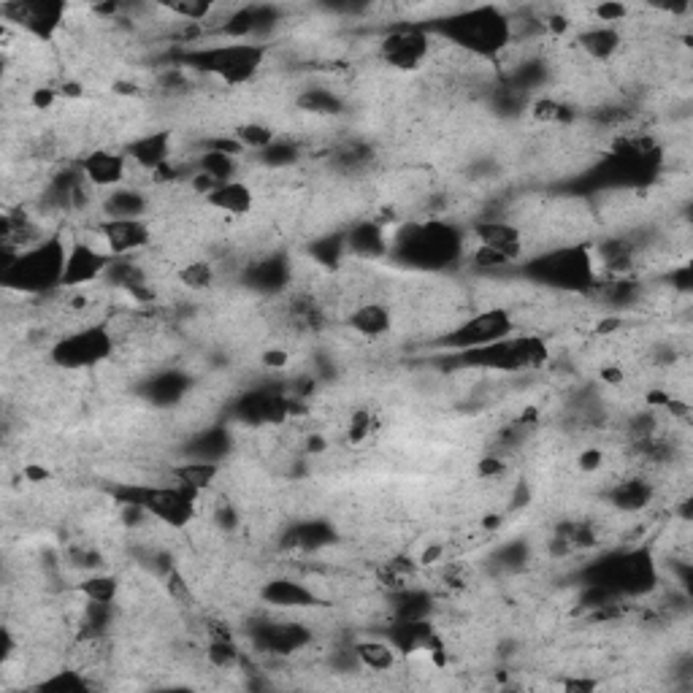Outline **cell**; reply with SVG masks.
<instances>
[{
  "mask_svg": "<svg viewBox=\"0 0 693 693\" xmlns=\"http://www.w3.org/2000/svg\"><path fill=\"white\" fill-rule=\"evenodd\" d=\"M68 244L63 233H49L47 239L38 241L36 247H30L17 255H6L0 277L9 287L28 293V296H41V293H52L63 287L65 260H68Z\"/></svg>",
  "mask_w": 693,
  "mask_h": 693,
  "instance_id": "cell-1",
  "label": "cell"
},
{
  "mask_svg": "<svg viewBox=\"0 0 693 693\" xmlns=\"http://www.w3.org/2000/svg\"><path fill=\"white\" fill-rule=\"evenodd\" d=\"M268 47L263 41H233L222 38L220 44L195 49L187 55V65L195 71L209 74L212 79L222 82L225 87H241L258 76L260 65L266 63Z\"/></svg>",
  "mask_w": 693,
  "mask_h": 693,
  "instance_id": "cell-2",
  "label": "cell"
},
{
  "mask_svg": "<svg viewBox=\"0 0 693 693\" xmlns=\"http://www.w3.org/2000/svg\"><path fill=\"white\" fill-rule=\"evenodd\" d=\"M439 33L453 41L455 47L466 49L477 57H496L512 41V22L499 9L482 6L444 19Z\"/></svg>",
  "mask_w": 693,
  "mask_h": 693,
  "instance_id": "cell-3",
  "label": "cell"
},
{
  "mask_svg": "<svg viewBox=\"0 0 693 693\" xmlns=\"http://www.w3.org/2000/svg\"><path fill=\"white\" fill-rule=\"evenodd\" d=\"M114 333L109 325L90 323L74 331L63 333L52 347H49V361L57 369L65 371H84L98 369L114 355Z\"/></svg>",
  "mask_w": 693,
  "mask_h": 693,
  "instance_id": "cell-4",
  "label": "cell"
},
{
  "mask_svg": "<svg viewBox=\"0 0 693 693\" xmlns=\"http://www.w3.org/2000/svg\"><path fill=\"white\" fill-rule=\"evenodd\" d=\"M396 250L401 258L415 263V266L442 268L450 260L458 258L461 239H458V231L450 228L447 222L434 220L423 222V225H412L404 233H398Z\"/></svg>",
  "mask_w": 693,
  "mask_h": 693,
  "instance_id": "cell-5",
  "label": "cell"
},
{
  "mask_svg": "<svg viewBox=\"0 0 693 693\" xmlns=\"http://www.w3.org/2000/svg\"><path fill=\"white\" fill-rule=\"evenodd\" d=\"M128 504H139L152 515L163 520L166 526L185 528L198 515V493L182 485H144V488L128 490Z\"/></svg>",
  "mask_w": 693,
  "mask_h": 693,
  "instance_id": "cell-6",
  "label": "cell"
},
{
  "mask_svg": "<svg viewBox=\"0 0 693 693\" xmlns=\"http://www.w3.org/2000/svg\"><path fill=\"white\" fill-rule=\"evenodd\" d=\"M536 274L545 285L564 287V290H588L593 285V260L585 247H564L547 252L534 263Z\"/></svg>",
  "mask_w": 693,
  "mask_h": 693,
  "instance_id": "cell-7",
  "label": "cell"
},
{
  "mask_svg": "<svg viewBox=\"0 0 693 693\" xmlns=\"http://www.w3.org/2000/svg\"><path fill=\"white\" fill-rule=\"evenodd\" d=\"M68 6L63 0H11L0 3V17L14 28L25 30L38 41H52L55 33L63 28Z\"/></svg>",
  "mask_w": 693,
  "mask_h": 693,
  "instance_id": "cell-8",
  "label": "cell"
},
{
  "mask_svg": "<svg viewBox=\"0 0 693 693\" xmlns=\"http://www.w3.org/2000/svg\"><path fill=\"white\" fill-rule=\"evenodd\" d=\"M515 333V317L509 315L507 309H482L469 320H463L458 328L444 336L442 342L453 350L463 352V350H474V347H485V344L501 342Z\"/></svg>",
  "mask_w": 693,
  "mask_h": 693,
  "instance_id": "cell-9",
  "label": "cell"
},
{
  "mask_svg": "<svg viewBox=\"0 0 693 693\" xmlns=\"http://www.w3.org/2000/svg\"><path fill=\"white\" fill-rule=\"evenodd\" d=\"M431 33L417 25H401L393 28L388 36L379 41V57L396 68V71H415L431 57Z\"/></svg>",
  "mask_w": 693,
  "mask_h": 693,
  "instance_id": "cell-10",
  "label": "cell"
},
{
  "mask_svg": "<svg viewBox=\"0 0 693 693\" xmlns=\"http://www.w3.org/2000/svg\"><path fill=\"white\" fill-rule=\"evenodd\" d=\"M109 266L111 255L98 241L71 239V244H68V260H65L63 287L79 290V287L93 285L98 279H106Z\"/></svg>",
  "mask_w": 693,
  "mask_h": 693,
  "instance_id": "cell-11",
  "label": "cell"
},
{
  "mask_svg": "<svg viewBox=\"0 0 693 693\" xmlns=\"http://www.w3.org/2000/svg\"><path fill=\"white\" fill-rule=\"evenodd\" d=\"M95 236L111 258H130L152 244V225H149L147 217H133V220L103 217L101 225L95 228Z\"/></svg>",
  "mask_w": 693,
  "mask_h": 693,
  "instance_id": "cell-12",
  "label": "cell"
},
{
  "mask_svg": "<svg viewBox=\"0 0 693 693\" xmlns=\"http://www.w3.org/2000/svg\"><path fill=\"white\" fill-rule=\"evenodd\" d=\"M76 166L82 168L87 185L93 190H117L128 182L130 176V160L125 152H117V149H93L87 152Z\"/></svg>",
  "mask_w": 693,
  "mask_h": 693,
  "instance_id": "cell-13",
  "label": "cell"
},
{
  "mask_svg": "<svg viewBox=\"0 0 693 693\" xmlns=\"http://www.w3.org/2000/svg\"><path fill=\"white\" fill-rule=\"evenodd\" d=\"M128 155L130 166L144 168L149 174H155L158 168L174 160V130H152L144 133L139 139H133L128 147L122 149Z\"/></svg>",
  "mask_w": 693,
  "mask_h": 693,
  "instance_id": "cell-14",
  "label": "cell"
},
{
  "mask_svg": "<svg viewBox=\"0 0 693 693\" xmlns=\"http://www.w3.org/2000/svg\"><path fill=\"white\" fill-rule=\"evenodd\" d=\"M474 239L480 247L499 252L512 263L523 255V231L509 220H477L474 222Z\"/></svg>",
  "mask_w": 693,
  "mask_h": 693,
  "instance_id": "cell-15",
  "label": "cell"
},
{
  "mask_svg": "<svg viewBox=\"0 0 693 693\" xmlns=\"http://www.w3.org/2000/svg\"><path fill=\"white\" fill-rule=\"evenodd\" d=\"M204 201L212 212L225 214V217H236V220H239V217H247V214H252V209H255V193H252V187L247 185V182H239V179L217 185L212 193L204 195Z\"/></svg>",
  "mask_w": 693,
  "mask_h": 693,
  "instance_id": "cell-16",
  "label": "cell"
},
{
  "mask_svg": "<svg viewBox=\"0 0 693 693\" xmlns=\"http://www.w3.org/2000/svg\"><path fill=\"white\" fill-rule=\"evenodd\" d=\"M260 599L271 604V607H282V610H306V607H317L320 596H317L309 585L296 583V580H274L268 583L260 593Z\"/></svg>",
  "mask_w": 693,
  "mask_h": 693,
  "instance_id": "cell-17",
  "label": "cell"
},
{
  "mask_svg": "<svg viewBox=\"0 0 693 693\" xmlns=\"http://www.w3.org/2000/svg\"><path fill=\"white\" fill-rule=\"evenodd\" d=\"M347 325L358 336L382 339L393 328V312L385 304H379V301H363V304L355 306L350 315H347Z\"/></svg>",
  "mask_w": 693,
  "mask_h": 693,
  "instance_id": "cell-18",
  "label": "cell"
},
{
  "mask_svg": "<svg viewBox=\"0 0 693 693\" xmlns=\"http://www.w3.org/2000/svg\"><path fill=\"white\" fill-rule=\"evenodd\" d=\"M147 214L149 198L139 187L122 185L103 195V217L109 220H133V217H147Z\"/></svg>",
  "mask_w": 693,
  "mask_h": 693,
  "instance_id": "cell-19",
  "label": "cell"
},
{
  "mask_svg": "<svg viewBox=\"0 0 693 693\" xmlns=\"http://www.w3.org/2000/svg\"><path fill=\"white\" fill-rule=\"evenodd\" d=\"M577 44L583 49L585 55L596 60V63H607L612 57L618 55L620 44H623V36L615 25H593V28H585L580 36H577Z\"/></svg>",
  "mask_w": 693,
  "mask_h": 693,
  "instance_id": "cell-20",
  "label": "cell"
},
{
  "mask_svg": "<svg viewBox=\"0 0 693 693\" xmlns=\"http://www.w3.org/2000/svg\"><path fill=\"white\" fill-rule=\"evenodd\" d=\"M361 669L369 672H393L398 664V650L390 639H366L352 647Z\"/></svg>",
  "mask_w": 693,
  "mask_h": 693,
  "instance_id": "cell-21",
  "label": "cell"
},
{
  "mask_svg": "<svg viewBox=\"0 0 693 693\" xmlns=\"http://www.w3.org/2000/svg\"><path fill=\"white\" fill-rule=\"evenodd\" d=\"M220 474V466L217 461H204V458H195V461H187L182 466H174V482L182 485V488H190L193 493H204L214 485Z\"/></svg>",
  "mask_w": 693,
  "mask_h": 693,
  "instance_id": "cell-22",
  "label": "cell"
},
{
  "mask_svg": "<svg viewBox=\"0 0 693 693\" xmlns=\"http://www.w3.org/2000/svg\"><path fill=\"white\" fill-rule=\"evenodd\" d=\"M344 244H347L352 252L363 255V258H377V255L390 250V241L385 239V231L379 228L377 222H363V225H358V228L344 239Z\"/></svg>",
  "mask_w": 693,
  "mask_h": 693,
  "instance_id": "cell-23",
  "label": "cell"
},
{
  "mask_svg": "<svg viewBox=\"0 0 693 693\" xmlns=\"http://www.w3.org/2000/svg\"><path fill=\"white\" fill-rule=\"evenodd\" d=\"M195 168H198V174L209 176L217 185L236 179V158L225 155V152H214V149H201Z\"/></svg>",
  "mask_w": 693,
  "mask_h": 693,
  "instance_id": "cell-24",
  "label": "cell"
},
{
  "mask_svg": "<svg viewBox=\"0 0 693 693\" xmlns=\"http://www.w3.org/2000/svg\"><path fill=\"white\" fill-rule=\"evenodd\" d=\"M120 580L114 574L93 572L87 580L79 583V593H82L87 601H95V604H114L117 596H120Z\"/></svg>",
  "mask_w": 693,
  "mask_h": 693,
  "instance_id": "cell-25",
  "label": "cell"
},
{
  "mask_svg": "<svg viewBox=\"0 0 693 693\" xmlns=\"http://www.w3.org/2000/svg\"><path fill=\"white\" fill-rule=\"evenodd\" d=\"M176 279L187 287V290H209L217 282V268L212 260H187L185 266L176 268Z\"/></svg>",
  "mask_w": 693,
  "mask_h": 693,
  "instance_id": "cell-26",
  "label": "cell"
},
{
  "mask_svg": "<svg viewBox=\"0 0 693 693\" xmlns=\"http://www.w3.org/2000/svg\"><path fill=\"white\" fill-rule=\"evenodd\" d=\"M650 496H653V490L645 480H626L612 490V504L626 509V512H637L650 501Z\"/></svg>",
  "mask_w": 693,
  "mask_h": 693,
  "instance_id": "cell-27",
  "label": "cell"
},
{
  "mask_svg": "<svg viewBox=\"0 0 693 693\" xmlns=\"http://www.w3.org/2000/svg\"><path fill=\"white\" fill-rule=\"evenodd\" d=\"M231 136L244 147V152H258V155L277 141V133L268 125H260V122H244V125L233 130Z\"/></svg>",
  "mask_w": 693,
  "mask_h": 693,
  "instance_id": "cell-28",
  "label": "cell"
},
{
  "mask_svg": "<svg viewBox=\"0 0 693 693\" xmlns=\"http://www.w3.org/2000/svg\"><path fill=\"white\" fill-rule=\"evenodd\" d=\"M298 103L304 106V111H312V114H339L342 111V101L331 90H325V87L306 90Z\"/></svg>",
  "mask_w": 693,
  "mask_h": 693,
  "instance_id": "cell-29",
  "label": "cell"
},
{
  "mask_svg": "<svg viewBox=\"0 0 693 693\" xmlns=\"http://www.w3.org/2000/svg\"><path fill=\"white\" fill-rule=\"evenodd\" d=\"M206 658L217 669H233V666L239 664V650L233 647L231 637H214L209 650H206Z\"/></svg>",
  "mask_w": 693,
  "mask_h": 693,
  "instance_id": "cell-30",
  "label": "cell"
},
{
  "mask_svg": "<svg viewBox=\"0 0 693 693\" xmlns=\"http://www.w3.org/2000/svg\"><path fill=\"white\" fill-rule=\"evenodd\" d=\"M298 158H301V152H298L296 144H290V141H279V139L274 141L271 147L260 152V160H263L266 166H274V168L293 166Z\"/></svg>",
  "mask_w": 693,
  "mask_h": 693,
  "instance_id": "cell-31",
  "label": "cell"
},
{
  "mask_svg": "<svg viewBox=\"0 0 693 693\" xmlns=\"http://www.w3.org/2000/svg\"><path fill=\"white\" fill-rule=\"evenodd\" d=\"M531 114H534L539 122H566L569 120V109L564 103L553 101V98H539V101L531 103Z\"/></svg>",
  "mask_w": 693,
  "mask_h": 693,
  "instance_id": "cell-32",
  "label": "cell"
},
{
  "mask_svg": "<svg viewBox=\"0 0 693 693\" xmlns=\"http://www.w3.org/2000/svg\"><path fill=\"white\" fill-rule=\"evenodd\" d=\"M472 263L474 268H482V271H499V268L512 266V260H507L499 252L488 250V247H480V244H477V252L472 255Z\"/></svg>",
  "mask_w": 693,
  "mask_h": 693,
  "instance_id": "cell-33",
  "label": "cell"
},
{
  "mask_svg": "<svg viewBox=\"0 0 693 693\" xmlns=\"http://www.w3.org/2000/svg\"><path fill=\"white\" fill-rule=\"evenodd\" d=\"M593 17L599 19V25H615L629 17V9L623 3H601L593 9Z\"/></svg>",
  "mask_w": 693,
  "mask_h": 693,
  "instance_id": "cell-34",
  "label": "cell"
},
{
  "mask_svg": "<svg viewBox=\"0 0 693 693\" xmlns=\"http://www.w3.org/2000/svg\"><path fill=\"white\" fill-rule=\"evenodd\" d=\"M166 585H168V593H171V599H174V601H190V599H193V591H190V585H187L185 577L176 572V569H171V572L166 574Z\"/></svg>",
  "mask_w": 693,
  "mask_h": 693,
  "instance_id": "cell-35",
  "label": "cell"
},
{
  "mask_svg": "<svg viewBox=\"0 0 693 693\" xmlns=\"http://www.w3.org/2000/svg\"><path fill=\"white\" fill-rule=\"evenodd\" d=\"M477 469H480L482 477H488L490 480V477H501L507 466H504V461H501L499 455H485V458L477 463Z\"/></svg>",
  "mask_w": 693,
  "mask_h": 693,
  "instance_id": "cell-36",
  "label": "cell"
},
{
  "mask_svg": "<svg viewBox=\"0 0 693 693\" xmlns=\"http://www.w3.org/2000/svg\"><path fill=\"white\" fill-rule=\"evenodd\" d=\"M260 361H263L266 369H285L290 358H287V352L282 350V347H271V350H266L260 355Z\"/></svg>",
  "mask_w": 693,
  "mask_h": 693,
  "instance_id": "cell-37",
  "label": "cell"
},
{
  "mask_svg": "<svg viewBox=\"0 0 693 693\" xmlns=\"http://www.w3.org/2000/svg\"><path fill=\"white\" fill-rule=\"evenodd\" d=\"M33 109H52V103L57 101V90H52V87H36V93H33Z\"/></svg>",
  "mask_w": 693,
  "mask_h": 693,
  "instance_id": "cell-38",
  "label": "cell"
},
{
  "mask_svg": "<svg viewBox=\"0 0 693 693\" xmlns=\"http://www.w3.org/2000/svg\"><path fill=\"white\" fill-rule=\"evenodd\" d=\"M601 463H604L601 450H585V453L580 455V469H583V472H599Z\"/></svg>",
  "mask_w": 693,
  "mask_h": 693,
  "instance_id": "cell-39",
  "label": "cell"
},
{
  "mask_svg": "<svg viewBox=\"0 0 693 693\" xmlns=\"http://www.w3.org/2000/svg\"><path fill=\"white\" fill-rule=\"evenodd\" d=\"M25 477L30 482H44L49 480V469H44V466H25Z\"/></svg>",
  "mask_w": 693,
  "mask_h": 693,
  "instance_id": "cell-40",
  "label": "cell"
}]
</instances>
